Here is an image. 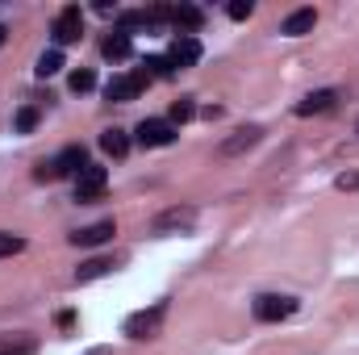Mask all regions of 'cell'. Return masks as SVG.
I'll return each mask as SVG.
<instances>
[{
  "instance_id": "obj_28",
  "label": "cell",
  "mask_w": 359,
  "mask_h": 355,
  "mask_svg": "<svg viewBox=\"0 0 359 355\" xmlns=\"http://www.w3.org/2000/svg\"><path fill=\"white\" fill-rule=\"evenodd\" d=\"M4 38H8V29H4V25H0V46H4Z\"/></svg>"
},
{
  "instance_id": "obj_12",
  "label": "cell",
  "mask_w": 359,
  "mask_h": 355,
  "mask_svg": "<svg viewBox=\"0 0 359 355\" xmlns=\"http://www.w3.org/2000/svg\"><path fill=\"white\" fill-rule=\"evenodd\" d=\"M334 105H339V92H334V88L309 92V96L297 105V117H322V113H330Z\"/></svg>"
},
{
  "instance_id": "obj_10",
  "label": "cell",
  "mask_w": 359,
  "mask_h": 355,
  "mask_svg": "<svg viewBox=\"0 0 359 355\" xmlns=\"http://www.w3.org/2000/svg\"><path fill=\"white\" fill-rule=\"evenodd\" d=\"M113 234H117V226H113V217H104V222H92L84 230H76L72 243H76V247H104Z\"/></svg>"
},
{
  "instance_id": "obj_18",
  "label": "cell",
  "mask_w": 359,
  "mask_h": 355,
  "mask_svg": "<svg viewBox=\"0 0 359 355\" xmlns=\"http://www.w3.org/2000/svg\"><path fill=\"white\" fill-rule=\"evenodd\" d=\"M113 272V260H104V255H96L88 264L76 267V284H88V280H100V276H109Z\"/></svg>"
},
{
  "instance_id": "obj_2",
  "label": "cell",
  "mask_w": 359,
  "mask_h": 355,
  "mask_svg": "<svg viewBox=\"0 0 359 355\" xmlns=\"http://www.w3.org/2000/svg\"><path fill=\"white\" fill-rule=\"evenodd\" d=\"M255 322H284L297 314V297H284V293H259L255 305H251Z\"/></svg>"
},
{
  "instance_id": "obj_4",
  "label": "cell",
  "mask_w": 359,
  "mask_h": 355,
  "mask_svg": "<svg viewBox=\"0 0 359 355\" xmlns=\"http://www.w3.org/2000/svg\"><path fill=\"white\" fill-rule=\"evenodd\" d=\"M196 226V209L192 205H172L155 217V234H184Z\"/></svg>"
},
{
  "instance_id": "obj_9",
  "label": "cell",
  "mask_w": 359,
  "mask_h": 355,
  "mask_svg": "<svg viewBox=\"0 0 359 355\" xmlns=\"http://www.w3.org/2000/svg\"><path fill=\"white\" fill-rule=\"evenodd\" d=\"M50 168H55V180L59 176H80V172L88 168V151H84V147H63V151L50 159Z\"/></svg>"
},
{
  "instance_id": "obj_15",
  "label": "cell",
  "mask_w": 359,
  "mask_h": 355,
  "mask_svg": "<svg viewBox=\"0 0 359 355\" xmlns=\"http://www.w3.org/2000/svg\"><path fill=\"white\" fill-rule=\"evenodd\" d=\"M168 21H172V25H180V29H201L205 13H201L196 4H168Z\"/></svg>"
},
{
  "instance_id": "obj_25",
  "label": "cell",
  "mask_w": 359,
  "mask_h": 355,
  "mask_svg": "<svg viewBox=\"0 0 359 355\" xmlns=\"http://www.w3.org/2000/svg\"><path fill=\"white\" fill-rule=\"evenodd\" d=\"M226 13H230V17H234V21H247V17H251V13H255V4H251V0H234V4H230V8H226Z\"/></svg>"
},
{
  "instance_id": "obj_24",
  "label": "cell",
  "mask_w": 359,
  "mask_h": 355,
  "mask_svg": "<svg viewBox=\"0 0 359 355\" xmlns=\"http://www.w3.org/2000/svg\"><path fill=\"white\" fill-rule=\"evenodd\" d=\"M13 126H17V134H29V130H34V126H38V109H21V113H17V121H13Z\"/></svg>"
},
{
  "instance_id": "obj_23",
  "label": "cell",
  "mask_w": 359,
  "mask_h": 355,
  "mask_svg": "<svg viewBox=\"0 0 359 355\" xmlns=\"http://www.w3.org/2000/svg\"><path fill=\"white\" fill-rule=\"evenodd\" d=\"M67 84H72V92H92V88H96V76H92L88 67H80V72H72V80H67Z\"/></svg>"
},
{
  "instance_id": "obj_11",
  "label": "cell",
  "mask_w": 359,
  "mask_h": 355,
  "mask_svg": "<svg viewBox=\"0 0 359 355\" xmlns=\"http://www.w3.org/2000/svg\"><path fill=\"white\" fill-rule=\"evenodd\" d=\"M168 59H172V67H196L201 63V42L192 34H180L172 42V51H168Z\"/></svg>"
},
{
  "instance_id": "obj_22",
  "label": "cell",
  "mask_w": 359,
  "mask_h": 355,
  "mask_svg": "<svg viewBox=\"0 0 359 355\" xmlns=\"http://www.w3.org/2000/svg\"><path fill=\"white\" fill-rule=\"evenodd\" d=\"M21 251H25V239H17V234H4V230H0V260L21 255Z\"/></svg>"
},
{
  "instance_id": "obj_8",
  "label": "cell",
  "mask_w": 359,
  "mask_h": 355,
  "mask_svg": "<svg viewBox=\"0 0 359 355\" xmlns=\"http://www.w3.org/2000/svg\"><path fill=\"white\" fill-rule=\"evenodd\" d=\"M151 80H147V72H130V76H113L109 80V88H104V96L109 100H134L138 92L147 88Z\"/></svg>"
},
{
  "instance_id": "obj_21",
  "label": "cell",
  "mask_w": 359,
  "mask_h": 355,
  "mask_svg": "<svg viewBox=\"0 0 359 355\" xmlns=\"http://www.w3.org/2000/svg\"><path fill=\"white\" fill-rule=\"evenodd\" d=\"M192 113H196V105H192V96H180L176 105H172V113H168V121H172V126H184V121H188Z\"/></svg>"
},
{
  "instance_id": "obj_3",
  "label": "cell",
  "mask_w": 359,
  "mask_h": 355,
  "mask_svg": "<svg viewBox=\"0 0 359 355\" xmlns=\"http://www.w3.org/2000/svg\"><path fill=\"white\" fill-rule=\"evenodd\" d=\"M80 34H84V13H80V4H67V8L55 17V25H50L55 51H59V46H72V42H80Z\"/></svg>"
},
{
  "instance_id": "obj_19",
  "label": "cell",
  "mask_w": 359,
  "mask_h": 355,
  "mask_svg": "<svg viewBox=\"0 0 359 355\" xmlns=\"http://www.w3.org/2000/svg\"><path fill=\"white\" fill-rule=\"evenodd\" d=\"M42 80H50V76H59L63 72V51H42V59H38V67H34Z\"/></svg>"
},
{
  "instance_id": "obj_5",
  "label": "cell",
  "mask_w": 359,
  "mask_h": 355,
  "mask_svg": "<svg viewBox=\"0 0 359 355\" xmlns=\"http://www.w3.org/2000/svg\"><path fill=\"white\" fill-rule=\"evenodd\" d=\"M104 184H109V172H104V168H96V163H88V168L76 176V201H80V205H88V201H100Z\"/></svg>"
},
{
  "instance_id": "obj_1",
  "label": "cell",
  "mask_w": 359,
  "mask_h": 355,
  "mask_svg": "<svg viewBox=\"0 0 359 355\" xmlns=\"http://www.w3.org/2000/svg\"><path fill=\"white\" fill-rule=\"evenodd\" d=\"M163 318H168V301H155L151 309H138V314L126 318V335L130 339H155L159 326H163Z\"/></svg>"
},
{
  "instance_id": "obj_17",
  "label": "cell",
  "mask_w": 359,
  "mask_h": 355,
  "mask_svg": "<svg viewBox=\"0 0 359 355\" xmlns=\"http://www.w3.org/2000/svg\"><path fill=\"white\" fill-rule=\"evenodd\" d=\"M100 151L113 155V159H126V155H130V138H126V130H104V134H100Z\"/></svg>"
},
{
  "instance_id": "obj_7",
  "label": "cell",
  "mask_w": 359,
  "mask_h": 355,
  "mask_svg": "<svg viewBox=\"0 0 359 355\" xmlns=\"http://www.w3.org/2000/svg\"><path fill=\"white\" fill-rule=\"evenodd\" d=\"M138 142L142 147H172L176 142V126L163 121V117H151V121L138 126Z\"/></svg>"
},
{
  "instance_id": "obj_16",
  "label": "cell",
  "mask_w": 359,
  "mask_h": 355,
  "mask_svg": "<svg viewBox=\"0 0 359 355\" xmlns=\"http://www.w3.org/2000/svg\"><path fill=\"white\" fill-rule=\"evenodd\" d=\"M100 55H104V59H113V63L130 59V55H134V42H130V34H121V29H117V34H109V38L100 42Z\"/></svg>"
},
{
  "instance_id": "obj_27",
  "label": "cell",
  "mask_w": 359,
  "mask_h": 355,
  "mask_svg": "<svg viewBox=\"0 0 359 355\" xmlns=\"http://www.w3.org/2000/svg\"><path fill=\"white\" fill-rule=\"evenodd\" d=\"M88 355H113V351H109V347H92Z\"/></svg>"
},
{
  "instance_id": "obj_14",
  "label": "cell",
  "mask_w": 359,
  "mask_h": 355,
  "mask_svg": "<svg viewBox=\"0 0 359 355\" xmlns=\"http://www.w3.org/2000/svg\"><path fill=\"white\" fill-rule=\"evenodd\" d=\"M38 351V339L25 335V330H8L0 335V355H34Z\"/></svg>"
},
{
  "instance_id": "obj_20",
  "label": "cell",
  "mask_w": 359,
  "mask_h": 355,
  "mask_svg": "<svg viewBox=\"0 0 359 355\" xmlns=\"http://www.w3.org/2000/svg\"><path fill=\"white\" fill-rule=\"evenodd\" d=\"M151 76H159V80H168V76H176V67H172V59L168 55H151L147 59V80Z\"/></svg>"
},
{
  "instance_id": "obj_13",
  "label": "cell",
  "mask_w": 359,
  "mask_h": 355,
  "mask_svg": "<svg viewBox=\"0 0 359 355\" xmlns=\"http://www.w3.org/2000/svg\"><path fill=\"white\" fill-rule=\"evenodd\" d=\"M318 25V8H292L284 21H280V34H288V38H301V34H309Z\"/></svg>"
},
{
  "instance_id": "obj_26",
  "label": "cell",
  "mask_w": 359,
  "mask_h": 355,
  "mask_svg": "<svg viewBox=\"0 0 359 355\" xmlns=\"http://www.w3.org/2000/svg\"><path fill=\"white\" fill-rule=\"evenodd\" d=\"M334 184H339L343 192H347V188H359V172H343V176L334 180Z\"/></svg>"
},
{
  "instance_id": "obj_6",
  "label": "cell",
  "mask_w": 359,
  "mask_h": 355,
  "mask_svg": "<svg viewBox=\"0 0 359 355\" xmlns=\"http://www.w3.org/2000/svg\"><path fill=\"white\" fill-rule=\"evenodd\" d=\"M259 138H264V126H243V130H234L230 138H222V155L226 159H234V155H247L251 147H259Z\"/></svg>"
}]
</instances>
